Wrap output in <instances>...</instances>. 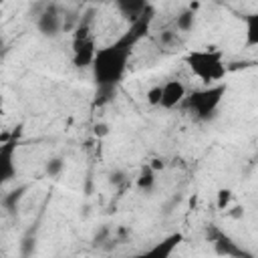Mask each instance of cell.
Returning <instances> with one entry per match:
<instances>
[{
  "label": "cell",
  "instance_id": "1",
  "mask_svg": "<svg viewBox=\"0 0 258 258\" xmlns=\"http://www.w3.org/2000/svg\"><path fill=\"white\" fill-rule=\"evenodd\" d=\"M153 18H155V8L149 4L141 12L139 18L129 22V28L115 42H111L103 48H97L95 58L91 62L95 87H115V89L119 87V83L125 77L129 56H131L133 48L137 46V42L149 34Z\"/></svg>",
  "mask_w": 258,
  "mask_h": 258
},
{
  "label": "cell",
  "instance_id": "2",
  "mask_svg": "<svg viewBox=\"0 0 258 258\" xmlns=\"http://www.w3.org/2000/svg\"><path fill=\"white\" fill-rule=\"evenodd\" d=\"M185 64L189 67V71L204 83L214 85L218 81H222L228 73V64L224 62L222 50H218L216 46H206L200 50H189L185 54Z\"/></svg>",
  "mask_w": 258,
  "mask_h": 258
},
{
  "label": "cell",
  "instance_id": "3",
  "mask_svg": "<svg viewBox=\"0 0 258 258\" xmlns=\"http://www.w3.org/2000/svg\"><path fill=\"white\" fill-rule=\"evenodd\" d=\"M224 95H226V85L224 83H214V85H210L206 89L194 91L183 101H185V107L194 113L196 119L206 121V119H210L218 111Z\"/></svg>",
  "mask_w": 258,
  "mask_h": 258
},
{
  "label": "cell",
  "instance_id": "4",
  "mask_svg": "<svg viewBox=\"0 0 258 258\" xmlns=\"http://www.w3.org/2000/svg\"><path fill=\"white\" fill-rule=\"evenodd\" d=\"M97 52L95 36L91 32V18H85L79 22L73 34V64L77 69H87L91 67L93 58Z\"/></svg>",
  "mask_w": 258,
  "mask_h": 258
},
{
  "label": "cell",
  "instance_id": "5",
  "mask_svg": "<svg viewBox=\"0 0 258 258\" xmlns=\"http://www.w3.org/2000/svg\"><path fill=\"white\" fill-rule=\"evenodd\" d=\"M22 133V125H18L8 139L0 141V185L14 179L16 175V163H14V153L18 147V139Z\"/></svg>",
  "mask_w": 258,
  "mask_h": 258
},
{
  "label": "cell",
  "instance_id": "6",
  "mask_svg": "<svg viewBox=\"0 0 258 258\" xmlns=\"http://www.w3.org/2000/svg\"><path fill=\"white\" fill-rule=\"evenodd\" d=\"M36 26H38V30H40L42 36H48V38L56 36V34L60 32V28H62V14H60L58 6H56V4H48V6L38 14Z\"/></svg>",
  "mask_w": 258,
  "mask_h": 258
},
{
  "label": "cell",
  "instance_id": "7",
  "mask_svg": "<svg viewBox=\"0 0 258 258\" xmlns=\"http://www.w3.org/2000/svg\"><path fill=\"white\" fill-rule=\"evenodd\" d=\"M212 244H214L216 254H220V256H226V258H252V254H248L246 250H242V248H240L230 236H226L222 230H218V234L214 236Z\"/></svg>",
  "mask_w": 258,
  "mask_h": 258
},
{
  "label": "cell",
  "instance_id": "8",
  "mask_svg": "<svg viewBox=\"0 0 258 258\" xmlns=\"http://www.w3.org/2000/svg\"><path fill=\"white\" fill-rule=\"evenodd\" d=\"M185 99V87L181 81H167L161 85V99H159V107L163 109H173L177 107L181 101Z\"/></svg>",
  "mask_w": 258,
  "mask_h": 258
},
{
  "label": "cell",
  "instance_id": "9",
  "mask_svg": "<svg viewBox=\"0 0 258 258\" xmlns=\"http://www.w3.org/2000/svg\"><path fill=\"white\" fill-rule=\"evenodd\" d=\"M183 240V236L179 232H173L169 236H165L161 242H157L151 250H147V256H153V258H167L173 254L175 246H179V242Z\"/></svg>",
  "mask_w": 258,
  "mask_h": 258
},
{
  "label": "cell",
  "instance_id": "10",
  "mask_svg": "<svg viewBox=\"0 0 258 258\" xmlns=\"http://www.w3.org/2000/svg\"><path fill=\"white\" fill-rule=\"evenodd\" d=\"M115 6L129 22H133L149 6V0H115Z\"/></svg>",
  "mask_w": 258,
  "mask_h": 258
},
{
  "label": "cell",
  "instance_id": "11",
  "mask_svg": "<svg viewBox=\"0 0 258 258\" xmlns=\"http://www.w3.org/2000/svg\"><path fill=\"white\" fill-rule=\"evenodd\" d=\"M153 185H155V169L149 163H145L137 173V187L141 191H151Z\"/></svg>",
  "mask_w": 258,
  "mask_h": 258
},
{
  "label": "cell",
  "instance_id": "12",
  "mask_svg": "<svg viewBox=\"0 0 258 258\" xmlns=\"http://www.w3.org/2000/svg\"><path fill=\"white\" fill-rule=\"evenodd\" d=\"M246 46L258 44V14H248L246 18Z\"/></svg>",
  "mask_w": 258,
  "mask_h": 258
},
{
  "label": "cell",
  "instance_id": "13",
  "mask_svg": "<svg viewBox=\"0 0 258 258\" xmlns=\"http://www.w3.org/2000/svg\"><path fill=\"white\" fill-rule=\"evenodd\" d=\"M194 24H196V12H194V8L183 10V12L175 18V28H177V30H181V32L191 30V28H194Z\"/></svg>",
  "mask_w": 258,
  "mask_h": 258
},
{
  "label": "cell",
  "instance_id": "14",
  "mask_svg": "<svg viewBox=\"0 0 258 258\" xmlns=\"http://www.w3.org/2000/svg\"><path fill=\"white\" fill-rule=\"evenodd\" d=\"M24 191H26V187L22 185V187H18V189H12L10 194H6V196H4V200H2L4 208H6L8 212H16V208H18L20 200L24 198Z\"/></svg>",
  "mask_w": 258,
  "mask_h": 258
},
{
  "label": "cell",
  "instance_id": "15",
  "mask_svg": "<svg viewBox=\"0 0 258 258\" xmlns=\"http://www.w3.org/2000/svg\"><path fill=\"white\" fill-rule=\"evenodd\" d=\"M46 173L50 175V177H56V175H60V171L64 169V161L60 159V157H54V159H50L48 163H46Z\"/></svg>",
  "mask_w": 258,
  "mask_h": 258
},
{
  "label": "cell",
  "instance_id": "16",
  "mask_svg": "<svg viewBox=\"0 0 258 258\" xmlns=\"http://www.w3.org/2000/svg\"><path fill=\"white\" fill-rule=\"evenodd\" d=\"M216 196H218V202H216L218 208H220V210H226V208L230 206V202H232V191H230L228 187H222V189H218Z\"/></svg>",
  "mask_w": 258,
  "mask_h": 258
},
{
  "label": "cell",
  "instance_id": "17",
  "mask_svg": "<svg viewBox=\"0 0 258 258\" xmlns=\"http://www.w3.org/2000/svg\"><path fill=\"white\" fill-rule=\"evenodd\" d=\"M159 99H161V85H155L147 91V103L149 105H159Z\"/></svg>",
  "mask_w": 258,
  "mask_h": 258
},
{
  "label": "cell",
  "instance_id": "18",
  "mask_svg": "<svg viewBox=\"0 0 258 258\" xmlns=\"http://www.w3.org/2000/svg\"><path fill=\"white\" fill-rule=\"evenodd\" d=\"M107 133H109V129H107L105 123H97V125H95V135L103 137V135H107Z\"/></svg>",
  "mask_w": 258,
  "mask_h": 258
},
{
  "label": "cell",
  "instance_id": "19",
  "mask_svg": "<svg viewBox=\"0 0 258 258\" xmlns=\"http://www.w3.org/2000/svg\"><path fill=\"white\" fill-rule=\"evenodd\" d=\"M149 165H151V167H153L155 171H157V169H163V161H161V159H153V161H151Z\"/></svg>",
  "mask_w": 258,
  "mask_h": 258
},
{
  "label": "cell",
  "instance_id": "20",
  "mask_svg": "<svg viewBox=\"0 0 258 258\" xmlns=\"http://www.w3.org/2000/svg\"><path fill=\"white\" fill-rule=\"evenodd\" d=\"M4 115V97L0 95V117Z\"/></svg>",
  "mask_w": 258,
  "mask_h": 258
},
{
  "label": "cell",
  "instance_id": "21",
  "mask_svg": "<svg viewBox=\"0 0 258 258\" xmlns=\"http://www.w3.org/2000/svg\"><path fill=\"white\" fill-rule=\"evenodd\" d=\"M2 2H4V0H0V4H2Z\"/></svg>",
  "mask_w": 258,
  "mask_h": 258
}]
</instances>
